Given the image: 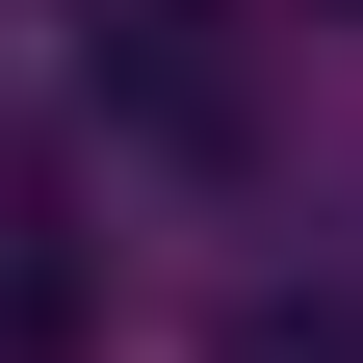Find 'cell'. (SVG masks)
<instances>
[{"label":"cell","instance_id":"2","mask_svg":"<svg viewBox=\"0 0 363 363\" xmlns=\"http://www.w3.org/2000/svg\"><path fill=\"white\" fill-rule=\"evenodd\" d=\"M208 363H363V286H234Z\"/></svg>","mask_w":363,"mask_h":363},{"label":"cell","instance_id":"1","mask_svg":"<svg viewBox=\"0 0 363 363\" xmlns=\"http://www.w3.org/2000/svg\"><path fill=\"white\" fill-rule=\"evenodd\" d=\"M78 104L156 156H259V26L234 0H78Z\"/></svg>","mask_w":363,"mask_h":363}]
</instances>
